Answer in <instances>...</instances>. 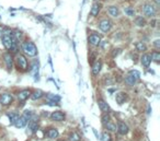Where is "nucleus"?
Returning a JSON list of instances; mask_svg holds the SVG:
<instances>
[{
	"label": "nucleus",
	"instance_id": "obj_1",
	"mask_svg": "<svg viewBox=\"0 0 160 141\" xmlns=\"http://www.w3.org/2000/svg\"><path fill=\"white\" fill-rule=\"evenodd\" d=\"M22 50L30 57H35L37 55V49L32 42H24L22 44Z\"/></svg>",
	"mask_w": 160,
	"mask_h": 141
},
{
	"label": "nucleus",
	"instance_id": "obj_2",
	"mask_svg": "<svg viewBox=\"0 0 160 141\" xmlns=\"http://www.w3.org/2000/svg\"><path fill=\"white\" fill-rule=\"evenodd\" d=\"M1 39H2V43H4V47L7 49H10V47L12 46L13 43H17L16 39L11 36V31H4Z\"/></svg>",
	"mask_w": 160,
	"mask_h": 141
},
{
	"label": "nucleus",
	"instance_id": "obj_3",
	"mask_svg": "<svg viewBox=\"0 0 160 141\" xmlns=\"http://www.w3.org/2000/svg\"><path fill=\"white\" fill-rule=\"evenodd\" d=\"M143 11H144L146 16L151 18V16H154V15L156 14V8L150 4H146L144 7H143Z\"/></svg>",
	"mask_w": 160,
	"mask_h": 141
},
{
	"label": "nucleus",
	"instance_id": "obj_4",
	"mask_svg": "<svg viewBox=\"0 0 160 141\" xmlns=\"http://www.w3.org/2000/svg\"><path fill=\"white\" fill-rule=\"evenodd\" d=\"M12 101H13V96L8 93H4L0 95V104L2 105H9L12 103Z\"/></svg>",
	"mask_w": 160,
	"mask_h": 141
},
{
	"label": "nucleus",
	"instance_id": "obj_5",
	"mask_svg": "<svg viewBox=\"0 0 160 141\" xmlns=\"http://www.w3.org/2000/svg\"><path fill=\"white\" fill-rule=\"evenodd\" d=\"M17 65L19 67L20 69H22V70H25L27 68V61L25 59L24 56L22 55H19L18 57H17Z\"/></svg>",
	"mask_w": 160,
	"mask_h": 141
},
{
	"label": "nucleus",
	"instance_id": "obj_6",
	"mask_svg": "<svg viewBox=\"0 0 160 141\" xmlns=\"http://www.w3.org/2000/svg\"><path fill=\"white\" fill-rule=\"evenodd\" d=\"M99 27H100V30H101L102 32L106 33V32H109V31L111 30L112 24H111V22H110L109 20H102L101 22H100V24H99Z\"/></svg>",
	"mask_w": 160,
	"mask_h": 141
},
{
	"label": "nucleus",
	"instance_id": "obj_7",
	"mask_svg": "<svg viewBox=\"0 0 160 141\" xmlns=\"http://www.w3.org/2000/svg\"><path fill=\"white\" fill-rule=\"evenodd\" d=\"M51 119L52 120H55V122H62V120L65 119V114L60 111H56L54 113H52Z\"/></svg>",
	"mask_w": 160,
	"mask_h": 141
},
{
	"label": "nucleus",
	"instance_id": "obj_8",
	"mask_svg": "<svg viewBox=\"0 0 160 141\" xmlns=\"http://www.w3.org/2000/svg\"><path fill=\"white\" fill-rule=\"evenodd\" d=\"M100 42H101V36H100L99 34L93 33V34H91L89 36V43L91 44V45L97 46V45L100 44Z\"/></svg>",
	"mask_w": 160,
	"mask_h": 141
},
{
	"label": "nucleus",
	"instance_id": "obj_9",
	"mask_svg": "<svg viewBox=\"0 0 160 141\" xmlns=\"http://www.w3.org/2000/svg\"><path fill=\"white\" fill-rule=\"evenodd\" d=\"M116 129L120 135H126L128 132V126H127L125 122H118V126H117Z\"/></svg>",
	"mask_w": 160,
	"mask_h": 141
},
{
	"label": "nucleus",
	"instance_id": "obj_10",
	"mask_svg": "<svg viewBox=\"0 0 160 141\" xmlns=\"http://www.w3.org/2000/svg\"><path fill=\"white\" fill-rule=\"evenodd\" d=\"M60 101V97L58 95H53V94H48V97H47V104L50 105H56Z\"/></svg>",
	"mask_w": 160,
	"mask_h": 141
},
{
	"label": "nucleus",
	"instance_id": "obj_11",
	"mask_svg": "<svg viewBox=\"0 0 160 141\" xmlns=\"http://www.w3.org/2000/svg\"><path fill=\"white\" fill-rule=\"evenodd\" d=\"M30 95H31V92L27 91V90H24V91H21L19 94H18V99H19V101L24 102V101H27V99L30 97Z\"/></svg>",
	"mask_w": 160,
	"mask_h": 141
},
{
	"label": "nucleus",
	"instance_id": "obj_12",
	"mask_svg": "<svg viewBox=\"0 0 160 141\" xmlns=\"http://www.w3.org/2000/svg\"><path fill=\"white\" fill-rule=\"evenodd\" d=\"M150 62H151V59H150V55L148 54H145L141 56V65L144 66L145 68H148L149 65H150Z\"/></svg>",
	"mask_w": 160,
	"mask_h": 141
},
{
	"label": "nucleus",
	"instance_id": "obj_13",
	"mask_svg": "<svg viewBox=\"0 0 160 141\" xmlns=\"http://www.w3.org/2000/svg\"><path fill=\"white\" fill-rule=\"evenodd\" d=\"M4 60L6 62V65H7V68L10 70L12 68V66H13V59H12V56L10 54H6L4 56Z\"/></svg>",
	"mask_w": 160,
	"mask_h": 141
},
{
	"label": "nucleus",
	"instance_id": "obj_14",
	"mask_svg": "<svg viewBox=\"0 0 160 141\" xmlns=\"http://www.w3.org/2000/svg\"><path fill=\"white\" fill-rule=\"evenodd\" d=\"M27 120L24 118L23 116H21V117L19 116V118L17 119V122H14V125H16L17 128H24V127L27 126Z\"/></svg>",
	"mask_w": 160,
	"mask_h": 141
},
{
	"label": "nucleus",
	"instance_id": "obj_15",
	"mask_svg": "<svg viewBox=\"0 0 160 141\" xmlns=\"http://www.w3.org/2000/svg\"><path fill=\"white\" fill-rule=\"evenodd\" d=\"M46 137L50 138V139H55V138H57L58 137V131H57V129H55V128L48 129L46 132Z\"/></svg>",
	"mask_w": 160,
	"mask_h": 141
},
{
	"label": "nucleus",
	"instance_id": "obj_16",
	"mask_svg": "<svg viewBox=\"0 0 160 141\" xmlns=\"http://www.w3.org/2000/svg\"><path fill=\"white\" fill-rule=\"evenodd\" d=\"M108 12H109V14L111 15V16H113V18H116L117 15L120 14V11H118L117 7H115V6H111V7L108 8Z\"/></svg>",
	"mask_w": 160,
	"mask_h": 141
},
{
	"label": "nucleus",
	"instance_id": "obj_17",
	"mask_svg": "<svg viewBox=\"0 0 160 141\" xmlns=\"http://www.w3.org/2000/svg\"><path fill=\"white\" fill-rule=\"evenodd\" d=\"M30 96H31V99H33V101H36V99H41L42 96H44V92L42 91V90H36V91L33 92Z\"/></svg>",
	"mask_w": 160,
	"mask_h": 141
},
{
	"label": "nucleus",
	"instance_id": "obj_18",
	"mask_svg": "<svg viewBox=\"0 0 160 141\" xmlns=\"http://www.w3.org/2000/svg\"><path fill=\"white\" fill-rule=\"evenodd\" d=\"M98 104H99V107L101 108L102 112H104V113H108L110 111V106L108 105V103H105L103 99H99L98 101Z\"/></svg>",
	"mask_w": 160,
	"mask_h": 141
},
{
	"label": "nucleus",
	"instance_id": "obj_19",
	"mask_svg": "<svg viewBox=\"0 0 160 141\" xmlns=\"http://www.w3.org/2000/svg\"><path fill=\"white\" fill-rule=\"evenodd\" d=\"M101 68H102L101 61H97V62H95V64L93 65V67H92V73H93L94 76H97V74L100 72Z\"/></svg>",
	"mask_w": 160,
	"mask_h": 141
},
{
	"label": "nucleus",
	"instance_id": "obj_20",
	"mask_svg": "<svg viewBox=\"0 0 160 141\" xmlns=\"http://www.w3.org/2000/svg\"><path fill=\"white\" fill-rule=\"evenodd\" d=\"M99 12H100V4H94L92 6V9H91V15L92 16H97L99 14Z\"/></svg>",
	"mask_w": 160,
	"mask_h": 141
},
{
	"label": "nucleus",
	"instance_id": "obj_21",
	"mask_svg": "<svg viewBox=\"0 0 160 141\" xmlns=\"http://www.w3.org/2000/svg\"><path fill=\"white\" fill-rule=\"evenodd\" d=\"M8 117L10 119V122L11 124H14L17 122V119L19 118V114L16 113V112H11V113H9L8 114Z\"/></svg>",
	"mask_w": 160,
	"mask_h": 141
},
{
	"label": "nucleus",
	"instance_id": "obj_22",
	"mask_svg": "<svg viewBox=\"0 0 160 141\" xmlns=\"http://www.w3.org/2000/svg\"><path fill=\"white\" fill-rule=\"evenodd\" d=\"M11 36L14 38V39H16L17 42H18V41H20V38L22 37V32H20L19 30L12 31V32H11Z\"/></svg>",
	"mask_w": 160,
	"mask_h": 141
},
{
	"label": "nucleus",
	"instance_id": "obj_23",
	"mask_svg": "<svg viewBox=\"0 0 160 141\" xmlns=\"http://www.w3.org/2000/svg\"><path fill=\"white\" fill-rule=\"evenodd\" d=\"M150 59L154 60L155 62H159L160 61V53L159 52H152L150 55Z\"/></svg>",
	"mask_w": 160,
	"mask_h": 141
},
{
	"label": "nucleus",
	"instance_id": "obj_24",
	"mask_svg": "<svg viewBox=\"0 0 160 141\" xmlns=\"http://www.w3.org/2000/svg\"><path fill=\"white\" fill-rule=\"evenodd\" d=\"M105 128L108 129V131H116V125L112 122H109L105 124Z\"/></svg>",
	"mask_w": 160,
	"mask_h": 141
},
{
	"label": "nucleus",
	"instance_id": "obj_25",
	"mask_svg": "<svg viewBox=\"0 0 160 141\" xmlns=\"http://www.w3.org/2000/svg\"><path fill=\"white\" fill-rule=\"evenodd\" d=\"M136 48L138 52H146L147 50V46H146V44L143 42H139L136 44Z\"/></svg>",
	"mask_w": 160,
	"mask_h": 141
},
{
	"label": "nucleus",
	"instance_id": "obj_26",
	"mask_svg": "<svg viewBox=\"0 0 160 141\" xmlns=\"http://www.w3.org/2000/svg\"><path fill=\"white\" fill-rule=\"evenodd\" d=\"M135 23H136V25H138V26H144L145 24H146V20L143 16H137L136 20H135Z\"/></svg>",
	"mask_w": 160,
	"mask_h": 141
},
{
	"label": "nucleus",
	"instance_id": "obj_27",
	"mask_svg": "<svg viewBox=\"0 0 160 141\" xmlns=\"http://www.w3.org/2000/svg\"><path fill=\"white\" fill-rule=\"evenodd\" d=\"M81 140V138L79 136L77 132H71L69 135V141H80Z\"/></svg>",
	"mask_w": 160,
	"mask_h": 141
},
{
	"label": "nucleus",
	"instance_id": "obj_28",
	"mask_svg": "<svg viewBox=\"0 0 160 141\" xmlns=\"http://www.w3.org/2000/svg\"><path fill=\"white\" fill-rule=\"evenodd\" d=\"M136 81L137 80H135L133 77L129 76V74H127V77L125 78V82L128 84V85H134V84L136 83Z\"/></svg>",
	"mask_w": 160,
	"mask_h": 141
},
{
	"label": "nucleus",
	"instance_id": "obj_29",
	"mask_svg": "<svg viewBox=\"0 0 160 141\" xmlns=\"http://www.w3.org/2000/svg\"><path fill=\"white\" fill-rule=\"evenodd\" d=\"M128 74L133 77L135 80H138V79L141 78V72H139V71H137V70H131Z\"/></svg>",
	"mask_w": 160,
	"mask_h": 141
},
{
	"label": "nucleus",
	"instance_id": "obj_30",
	"mask_svg": "<svg viewBox=\"0 0 160 141\" xmlns=\"http://www.w3.org/2000/svg\"><path fill=\"white\" fill-rule=\"evenodd\" d=\"M102 141H112V137L109 132H103L102 134Z\"/></svg>",
	"mask_w": 160,
	"mask_h": 141
},
{
	"label": "nucleus",
	"instance_id": "obj_31",
	"mask_svg": "<svg viewBox=\"0 0 160 141\" xmlns=\"http://www.w3.org/2000/svg\"><path fill=\"white\" fill-rule=\"evenodd\" d=\"M22 116H23L27 120H30V119L33 117V116H32V112L31 111H24V113H23V115H22Z\"/></svg>",
	"mask_w": 160,
	"mask_h": 141
},
{
	"label": "nucleus",
	"instance_id": "obj_32",
	"mask_svg": "<svg viewBox=\"0 0 160 141\" xmlns=\"http://www.w3.org/2000/svg\"><path fill=\"white\" fill-rule=\"evenodd\" d=\"M125 13L127 15H129V16H133L134 14H135V11H134L133 8H125Z\"/></svg>",
	"mask_w": 160,
	"mask_h": 141
},
{
	"label": "nucleus",
	"instance_id": "obj_33",
	"mask_svg": "<svg viewBox=\"0 0 160 141\" xmlns=\"http://www.w3.org/2000/svg\"><path fill=\"white\" fill-rule=\"evenodd\" d=\"M111 122V118H110V115L109 114H104L103 116H102V122L105 125L106 122Z\"/></svg>",
	"mask_w": 160,
	"mask_h": 141
},
{
	"label": "nucleus",
	"instance_id": "obj_34",
	"mask_svg": "<svg viewBox=\"0 0 160 141\" xmlns=\"http://www.w3.org/2000/svg\"><path fill=\"white\" fill-rule=\"evenodd\" d=\"M154 45H155V47H156L157 49H159V48H160V39H157V41H155Z\"/></svg>",
	"mask_w": 160,
	"mask_h": 141
},
{
	"label": "nucleus",
	"instance_id": "obj_35",
	"mask_svg": "<svg viewBox=\"0 0 160 141\" xmlns=\"http://www.w3.org/2000/svg\"><path fill=\"white\" fill-rule=\"evenodd\" d=\"M120 53H121V49H117V50L115 49L113 53H112V56H113V57H116V55L117 54H120Z\"/></svg>",
	"mask_w": 160,
	"mask_h": 141
},
{
	"label": "nucleus",
	"instance_id": "obj_36",
	"mask_svg": "<svg viewBox=\"0 0 160 141\" xmlns=\"http://www.w3.org/2000/svg\"><path fill=\"white\" fill-rule=\"evenodd\" d=\"M106 45H108V43L106 42H104V43H102V48H106Z\"/></svg>",
	"mask_w": 160,
	"mask_h": 141
},
{
	"label": "nucleus",
	"instance_id": "obj_37",
	"mask_svg": "<svg viewBox=\"0 0 160 141\" xmlns=\"http://www.w3.org/2000/svg\"><path fill=\"white\" fill-rule=\"evenodd\" d=\"M156 2H157V4H159V0H156Z\"/></svg>",
	"mask_w": 160,
	"mask_h": 141
},
{
	"label": "nucleus",
	"instance_id": "obj_38",
	"mask_svg": "<svg viewBox=\"0 0 160 141\" xmlns=\"http://www.w3.org/2000/svg\"><path fill=\"white\" fill-rule=\"evenodd\" d=\"M59 141H64V140H59Z\"/></svg>",
	"mask_w": 160,
	"mask_h": 141
},
{
	"label": "nucleus",
	"instance_id": "obj_39",
	"mask_svg": "<svg viewBox=\"0 0 160 141\" xmlns=\"http://www.w3.org/2000/svg\"><path fill=\"white\" fill-rule=\"evenodd\" d=\"M0 32H1V31H0Z\"/></svg>",
	"mask_w": 160,
	"mask_h": 141
}]
</instances>
